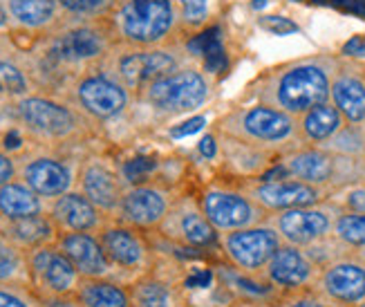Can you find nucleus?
I'll list each match as a JSON object with an SVG mask.
<instances>
[{"label": "nucleus", "instance_id": "22", "mask_svg": "<svg viewBox=\"0 0 365 307\" xmlns=\"http://www.w3.org/2000/svg\"><path fill=\"white\" fill-rule=\"evenodd\" d=\"M45 213L52 218L58 233L68 231H88L99 233L106 227V216L94 206L81 191H68L54 198Z\"/></svg>", "mask_w": 365, "mask_h": 307}, {"label": "nucleus", "instance_id": "31", "mask_svg": "<svg viewBox=\"0 0 365 307\" xmlns=\"http://www.w3.org/2000/svg\"><path fill=\"white\" fill-rule=\"evenodd\" d=\"M0 283L31 285L27 251L11 242L5 233H0Z\"/></svg>", "mask_w": 365, "mask_h": 307}, {"label": "nucleus", "instance_id": "3", "mask_svg": "<svg viewBox=\"0 0 365 307\" xmlns=\"http://www.w3.org/2000/svg\"><path fill=\"white\" fill-rule=\"evenodd\" d=\"M175 25L173 0H119L110 11V29L125 47H160Z\"/></svg>", "mask_w": 365, "mask_h": 307}, {"label": "nucleus", "instance_id": "12", "mask_svg": "<svg viewBox=\"0 0 365 307\" xmlns=\"http://www.w3.org/2000/svg\"><path fill=\"white\" fill-rule=\"evenodd\" d=\"M72 99L83 115L92 119H115L128 108L130 94L128 88L108 72L83 74L72 86Z\"/></svg>", "mask_w": 365, "mask_h": 307}, {"label": "nucleus", "instance_id": "35", "mask_svg": "<svg viewBox=\"0 0 365 307\" xmlns=\"http://www.w3.org/2000/svg\"><path fill=\"white\" fill-rule=\"evenodd\" d=\"M27 90H29V81L25 72L16 63L0 59V94L25 96Z\"/></svg>", "mask_w": 365, "mask_h": 307}, {"label": "nucleus", "instance_id": "28", "mask_svg": "<svg viewBox=\"0 0 365 307\" xmlns=\"http://www.w3.org/2000/svg\"><path fill=\"white\" fill-rule=\"evenodd\" d=\"M215 281L217 285L237 298H274L280 296L276 289L269 285L262 276H253V273H245L231 265H220L215 267Z\"/></svg>", "mask_w": 365, "mask_h": 307}, {"label": "nucleus", "instance_id": "40", "mask_svg": "<svg viewBox=\"0 0 365 307\" xmlns=\"http://www.w3.org/2000/svg\"><path fill=\"white\" fill-rule=\"evenodd\" d=\"M260 27L272 31L276 36H287V34H294L298 31V25L289 19H284V16H260Z\"/></svg>", "mask_w": 365, "mask_h": 307}, {"label": "nucleus", "instance_id": "42", "mask_svg": "<svg viewBox=\"0 0 365 307\" xmlns=\"http://www.w3.org/2000/svg\"><path fill=\"white\" fill-rule=\"evenodd\" d=\"M16 175H19V164H16V159L11 155H7L5 151H0V186L16 180Z\"/></svg>", "mask_w": 365, "mask_h": 307}, {"label": "nucleus", "instance_id": "46", "mask_svg": "<svg viewBox=\"0 0 365 307\" xmlns=\"http://www.w3.org/2000/svg\"><path fill=\"white\" fill-rule=\"evenodd\" d=\"M345 54H359V52H365V41L363 39H354V41H350L345 45V50H343Z\"/></svg>", "mask_w": 365, "mask_h": 307}, {"label": "nucleus", "instance_id": "32", "mask_svg": "<svg viewBox=\"0 0 365 307\" xmlns=\"http://www.w3.org/2000/svg\"><path fill=\"white\" fill-rule=\"evenodd\" d=\"M331 236L350 251L365 256V213L343 211L341 208V213L336 216L334 222V229H331Z\"/></svg>", "mask_w": 365, "mask_h": 307}, {"label": "nucleus", "instance_id": "16", "mask_svg": "<svg viewBox=\"0 0 365 307\" xmlns=\"http://www.w3.org/2000/svg\"><path fill=\"white\" fill-rule=\"evenodd\" d=\"M173 202V193L160 184H150V182H139L125 188L123 200L119 206V222L135 227L139 231H148V229H160V224L168 216Z\"/></svg>", "mask_w": 365, "mask_h": 307}, {"label": "nucleus", "instance_id": "14", "mask_svg": "<svg viewBox=\"0 0 365 307\" xmlns=\"http://www.w3.org/2000/svg\"><path fill=\"white\" fill-rule=\"evenodd\" d=\"M160 231L166 240L186 249L220 247V233L206 220L200 202L193 198H182L173 202L168 216L160 224Z\"/></svg>", "mask_w": 365, "mask_h": 307}, {"label": "nucleus", "instance_id": "4", "mask_svg": "<svg viewBox=\"0 0 365 307\" xmlns=\"http://www.w3.org/2000/svg\"><path fill=\"white\" fill-rule=\"evenodd\" d=\"M16 117L31 137L41 141H68L81 133V117L50 96H21L16 101Z\"/></svg>", "mask_w": 365, "mask_h": 307}, {"label": "nucleus", "instance_id": "18", "mask_svg": "<svg viewBox=\"0 0 365 307\" xmlns=\"http://www.w3.org/2000/svg\"><path fill=\"white\" fill-rule=\"evenodd\" d=\"M245 193L269 213L287 211V208H296V206H312L329 198V191L300 182L296 177H278V180L264 177V180L249 184Z\"/></svg>", "mask_w": 365, "mask_h": 307}, {"label": "nucleus", "instance_id": "37", "mask_svg": "<svg viewBox=\"0 0 365 307\" xmlns=\"http://www.w3.org/2000/svg\"><path fill=\"white\" fill-rule=\"evenodd\" d=\"M204 59V66L209 72L217 74L227 68V52H225V45H222V36H220V29L213 34V39L209 41V45L204 47L202 52Z\"/></svg>", "mask_w": 365, "mask_h": 307}, {"label": "nucleus", "instance_id": "29", "mask_svg": "<svg viewBox=\"0 0 365 307\" xmlns=\"http://www.w3.org/2000/svg\"><path fill=\"white\" fill-rule=\"evenodd\" d=\"M74 294L83 307H133L128 287L115 278H81Z\"/></svg>", "mask_w": 365, "mask_h": 307}, {"label": "nucleus", "instance_id": "23", "mask_svg": "<svg viewBox=\"0 0 365 307\" xmlns=\"http://www.w3.org/2000/svg\"><path fill=\"white\" fill-rule=\"evenodd\" d=\"M329 101L339 108L345 124L365 126V72L354 63L339 61L329 88Z\"/></svg>", "mask_w": 365, "mask_h": 307}, {"label": "nucleus", "instance_id": "38", "mask_svg": "<svg viewBox=\"0 0 365 307\" xmlns=\"http://www.w3.org/2000/svg\"><path fill=\"white\" fill-rule=\"evenodd\" d=\"M282 307H334L329 305L314 287L307 289H298V292H289L280 296Z\"/></svg>", "mask_w": 365, "mask_h": 307}, {"label": "nucleus", "instance_id": "21", "mask_svg": "<svg viewBox=\"0 0 365 307\" xmlns=\"http://www.w3.org/2000/svg\"><path fill=\"white\" fill-rule=\"evenodd\" d=\"M58 249L70 258V263L81 273V278H115V265L108 261L97 233L68 231L58 233Z\"/></svg>", "mask_w": 365, "mask_h": 307}, {"label": "nucleus", "instance_id": "44", "mask_svg": "<svg viewBox=\"0 0 365 307\" xmlns=\"http://www.w3.org/2000/svg\"><path fill=\"white\" fill-rule=\"evenodd\" d=\"M41 307H83L76 294H61V296H45Z\"/></svg>", "mask_w": 365, "mask_h": 307}, {"label": "nucleus", "instance_id": "19", "mask_svg": "<svg viewBox=\"0 0 365 307\" xmlns=\"http://www.w3.org/2000/svg\"><path fill=\"white\" fill-rule=\"evenodd\" d=\"M123 177L103 159H88L78 171V191L99 208L106 218L119 213L123 200Z\"/></svg>", "mask_w": 365, "mask_h": 307}, {"label": "nucleus", "instance_id": "6", "mask_svg": "<svg viewBox=\"0 0 365 307\" xmlns=\"http://www.w3.org/2000/svg\"><path fill=\"white\" fill-rule=\"evenodd\" d=\"M280 245L282 240L269 222L220 233V251L227 265L245 273H253V276H262L264 267Z\"/></svg>", "mask_w": 365, "mask_h": 307}, {"label": "nucleus", "instance_id": "43", "mask_svg": "<svg viewBox=\"0 0 365 307\" xmlns=\"http://www.w3.org/2000/svg\"><path fill=\"white\" fill-rule=\"evenodd\" d=\"M227 307H282V303H280V296H274V298H237V301H231Z\"/></svg>", "mask_w": 365, "mask_h": 307}, {"label": "nucleus", "instance_id": "25", "mask_svg": "<svg viewBox=\"0 0 365 307\" xmlns=\"http://www.w3.org/2000/svg\"><path fill=\"white\" fill-rule=\"evenodd\" d=\"M345 119L339 112V108L325 101L309 108L305 115L298 117V133L305 146H323L334 135H339L345 128Z\"/></svg>", "mask_w": 365, "mask_h": 307}, {"label": "nucleus", "instance_id": "48", "mask_svg": "<svg viewBox=\"0 0 365 307\" xmlns=\"http://www.w3.org/2000/svg\"><path fill=\"white\" fill-rule=\"evenodd\" d=\"M184 307H197V305H188V303H186V305H184Z\"/></svg>", "mask_w": 365, "mask_h": 307}, {"label": "nucleus", "instance_id": "17", "mask_svg": "<svg viewBox=\"0 0 365 307\" xmlns=\"http://www.w3.org/2000/svg\"><path fill=\"white\" fill-rule=\"evenodd\" d=\"M319 273L321 267L314 263L307 249L282 242L269 265L264 267L262 278L282 296L289 292H298V289L314 287Z\"/></svg>", "mask_w": 365, "mask_h": 307}, {"label": "nucleus", "instance_id": "2", "mask_svg": "<svg viewBox=\"0 0 365 307\" xmlns=\"http://www.w3.org/2000/svg\"><path fill=\"white\" fill-rule=\"evenodd\" d=\"M217 133L262 153H289L305 146L298 133V117L260 101L231 110L220 119Z\"/></svg>", "mask_w": 365, "mask_h": 307}, {"label": "nucleus", "instance_id": "13", "mask_svg": "<svg viewBox=\"0 0 365 307\" xmlns=\"http://www.w3.org/2000/svg\"><path fill=\"white\" fill-rule=\"evenodd\" d=\"M178 72V59L162 47H125L113 61V72L128 90H144L153 81Z\"/></svg>", "mask_w": 365, "mask_h": 307}, {"label": "nucleus", "instance_id": "10", "mask_svg": "<svg viewBox=\"0 0 365 307\" xmlns=\"http://www.w3.org/2000/svg\"><path fill=\"white\" fill-rule=\"evenodd\" d=\"M113 29L97 23H76L61 31L52 41L50 56L63 66H88L110 54L113 45Z\"/></svg>", "mask_w": 365, "mask_h": 307}, {"label": "nucleus", "instance_id": "9", "mask_svg": "<svg viewBox=\"0 0 365 307\" xmlns=\"http://www.w3.org/2000/svg\"><path fill=\"white\" fill-rule=\"evenodd\" d=\"M314 289L334 307L365 303V256L347 251L321 267Z\"/></svg>", "mask_w": 365, "mask_h": 307}, {"label": "nucleus", "instance_id": "45", "mask_svg": "<svg viewBox=\"0 0 365 307\" xmlns=\"http://www.w3.org/2000/svg\"><path fill=\"white\" fill-rule=\"evenodd\" d=\"M206 124V119L204 117H193L190 121H186L182 128H175V131H170V135L173 137H184V135H193V133H197L200 128Z\"/></svg>", "mask_w": 365, "mask_h": 307}, {"label": "nucleus", "instance_id": "30", "mask_svg": "<svg viewBox=\"0 0 365 307\" xmlns=\"http://www.w3.org/2000/svg\"><path fill=\"white\" fill-rule=\"evenodd\" d=\"M38 213H45L43 198L36 196L25 182L11 180L0 186V216H3L7 222L38 216Z\"/></svg>", "mask_w": 365, "mask_h": 307}, {"label": "nucleus", "instance_id": "33", "mask_svg": "<svg viewBox=\"0 0 365 307\" xmlns=\"http://www.w3.org/2000/svg\"><path fill=\"white\" fill-rule=\"evenodd\" d=\"M43 298L31 285L0 283V307H41Z\"/></svg>", "mask_w": 365, "mask_h": 307}, {"label": "nucleus", "instance_id": "24", "mask_svg": "<svg viewBox=\"0 0 365 307\" xmlns=\"http://www.w3.org/2000/svg\"><path fill=\"white\" fill-rule=\"evenodd\" d=\"M133 307H184L182 285L153 269L141 273L128 287Z\"/></svg>", "mask_w": 365, "mask_h": 307}, {"label": "nucleus", "instance_id": "39", "mask_svg": "<svg viewBox=\"0 0 365 307\" xmlns=\"http://www.w3.org/2000/svg\"><path fill=\"white\" fill-rule=\"evenodd\" d=\"M182 7V21L186 25H200L206 21L209 14V0H180Z\"/></svg>", "mask_w": 365, "mask_h": 307}, {"label": "nucleus", "instance_id": "34", "mask_svg": "<svg viewBox=\"0 0 365 307\" xmlns=\"http://www.w3.org/2000/svg\"><path fill=\"white\" fill-rule=\"evenodd\" d=\"M56 3L68 16L97 19V16H110L119 0H56Z\"/></svg>", "mask_w": 365, "mask_h": 307}, {"label": "nucleus", "instance_id": "41", "mask_svg": "<svg viewBox=\"0 0 365 307\" xmlns=\"http://www.w3.org/2000/svg\"><path fill=\"white\" fill-rule=\"evenodd\" d=\"M153 166H155V164H153L150 159H133L130 164L123 168V175L128 177L130 182H137V184H139L141 180H144V175H146Z\"/></svg>", "mask_w": 365, "mask_h": 307}, {"label": "nucleus", "instance_id": "49", "mask_svg": "<svg viewBox=\"0 0 365 307\" xmlns=\"http://www.w3.org/2000/svg\"><path fill=\"white\" fill-rule=\"evenodd\" d=\"M359 307H365V303H363V305H359Z\"/></svg>", "mask_w": 365, "mask_h": 307}, {"label": "nucleus", "instance_id": "8", "mask_svg": "<svg viewBox=\"0 0 365 307\" xmlns=\"http://www.w3.org/2000/svg\"><path fill=\"white\" fill-rule=\"evenodd\" d=\"M197 202L206 220L213 224L217 233L256 227V224H262L269 218V211H264L251 196L237 188L209 186L204 188Z\"/></svg>", "mask_w": 365, "mask_h": 307}, {"label": "nucleus", "instance_id": "15", "mask_svg": "<svg viewBox=\"0 0 365 307\" xmlns=\"http://www.w3.org/2000/svg\"><path fill=\"white\" fill-rule=\"evenodd\" d=\"M97 236L101 240L108 261L115 265L117 271L137 273L139 278L141 273L153 269V249L139 229L128 227L123 222H106V227Z\"/></svg>", "mask_w": 365, "mask_h": 307}, {"label": "nucleus", "instance_id": "36", "mask_svg": "<svg viewBox=\"0 0 365 307\" xmlns=\"http://www.w3.org/2000/svg\"><path fill=\"white\" fill-rule=\"evenodd\" d=\"M331 200V198H329ZM334 202L343 208V211H356L365 213V184H350L336 193Z\"/></svg>", "mask_w": 365, "mask_h": 307}, {"label": "nucleus", "instance_id": "5", "mask_svg": "<svg viewBox=\"0 0 365 307\" xmlns=\"http://www.w3.org/2000/svg\"><path fill=\"white\" fill-rule=\"evenodd\" d=\"M341 213V206L334 200H325L312 206H296L287 211L269 213L267 222L278 231L280 240L296 247H312L331 236L336 216Z\"/></svg>", "mask_w": 365, "mask_h": 307}, {"label": "nucleus", "instance_id": "7", "mask_svg": "<svg viewBox=\"0 0 365 307\" xmlns=\"http://www.w3.org/2000/svg\"><path fill=\"white\" fill-rule=\"evenodd\" d=\"M211 84L197 70H178L144 88V99L162 115H184L206 104Z\"/></svg>", "mask_w": 365, "mask_h": 307}, {"label": "nucleus", "instance_id": "11", "mask_svg": "<svg viewBox=\"0 0 365 307\" xmlns=\"http://www.w3.org/2000/svg\"><path fill=\"white\" fill-rule=\"evenodd\" d=\"M27 263H29L31 287L36 289V294L41 298L74 294L78 283H81V273L70 263V258L58 249L56 242L29 249Z\"/></svg>", "mask_w": 365, "mask_h": 307}, {"label": "nucleus", "instance_id": "26", "mask_svg": "<svg viewBox=\"0 0 365 307\" xmlns=\"http://www.w3.org/2000/svg\"><path fill=\"white\" fill-rule=\"evenodd\" d=\"M3 233L16 242L19 247H23L25 251L36 249L43 245H52L58 238V229L54 227L52 218L47 213H38V216H29V218H21V220H9L5 224Z\"/></svg>", "mask_w": 365, "mask_h": 307}, {"label": "nucleus", "instance_id": "20", "mask_svg": "<svg viewBox=\"0 0 365 307\" xmlns=\"http://www.w3.org/2000/svg\"><path fill=\"white\" fill-rule=\"evenodd\" d=\"M19 177L43 200H54L72 191L74 173L63 159L52 155H31L19 164Z\"/></svg>", "mask_w": 365, "mask_h": 307}, {"label": "nucleus", "instance_id": "1", "mask_svg": "<svg viewBox=\"0 0 365 307\" xmlns=\"http://www.w3.org/2000/svg\"><path fill=\"white\" fill-rule=\"evenodd\" d=\"M336 68L339 59L331 54H316L282 63L260 74L251 86V94L260 104L300 117L309 108L329 101V88Z\"/></svg>", "mask_w": 365, "mask_h": 307}, {"label": "nucleus", "instance_id": "27", "mask_svg": "<svg viewBox=\"0 0 365 307\" xmlns=\"http://www.w3.org/2000/svg\"><path fill=\"white\" fill-rule=\"evenodd\" d=\"M5 9L9 23L23 29H47L58 23V14L63 11L56 0H5Z\"/></svg>", "mask_w": 365, "mask_h": 307}, {"label": "nucleus", "instance_id": "47", "mask_svg": "<svg viewBox=\"0 0 365 307\" xmlns=\"http://www.w3.org/2000/svg\"><path fill=\"white\" fill-rule=\"evenodd\" d=\"M7 23H9L7 9H5V5H3V3H0V27H7Z\"/></svg>", "mask_w": 365, "mask_h": 307}]
</instances>
